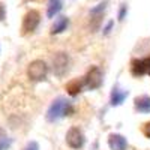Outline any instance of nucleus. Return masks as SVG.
Listing matches in <instances>:
<instances>
[{
    "mask_svg": "<svg viewBox=\"0 0 150 150\" xmlns=\"http://www.w3.org/2000/svg\"><path fill=\"white\" fill-rule=\"evenodd\" d=\"M68 27V18L66 17H60L56 20V23L53 24V29H51V33H62L63 30H66Z\"/></svg>",
    "mask_w": 150,
    "mask_h": 150,
    "instance_id": "obj_10",
    "label": "nucleus"
},
{
    "mask_svg": "<svg viewBox=\"0 0 150 150\" xmlns=\"http://www.w3.org/2000/svg\"><path fill=\"white\" fill-rule=\"evenodd\" d=\"M60 9H62V3L59 2V0H53L51 5H50V8H48V17H50V18L54 17Z\"/></svg>",
    "mask_w": 150,
    "mask_h": 150,
    "instance_id": "obj_11",
    "label": "nucleus"
},
{
    "mask_svg": "<svg viewBox=\"0 0 150 150\" xmlns=\"http://www.w3.org/2000/svg\"><path fill=\"white\" fill-rule=\"evenodd\" d=\"M47 72H48V68H47V65H45V62H42V60H35V62H32V63L29 65V71H27L30 80H33V81H41V80H44V78L47 77Z\"/></svg>",
    "mask_w": 150,
    "mask_h": 150,
    "instance_id": "obj_2",
    "label": "nucleus"
},
{
    "mask_svg": "<svg viewBox=\"0 0 150 150\" xmlns=\"http://www.w3.org/2000/svg\"><path fill=\"white\" fill-rule=\"evenodd\" d=\"M24 150H39V146H38V143L32 141V143H29L26 147H24Z\"/></svg>",
    "mask_w": 150,
    "mask_h": 150,
    "instance_id": "obj_13",
    "label": "nucleus"
},
{
    "mask_svg": "<svg viewBox=\"0 0 150 150\" xmlns=\"http://www.w3.org/2000/svg\"><path fill=\"white\" fill-rule=\"evenodd\" d=\"M101 84H102L101 71H99V68H92L90 72L87 74V77H86V86L92 90V89H98Z\"/></svg>",
    "mask_w": 150,
    "mask_h": 150,
    "instance_id": "obj_5",
    "label": "nucleus"
},
{
    "mask_svg": "<svg viewBox=\"0 0 150 150\" xmlns=\"http://www.w3.org/2000/svg\"><path fill=\"white\" fill-rule=\"evenodd\" d=\"M3 17H5V9H3L2 5H0V20H3Z\"/></svg>",
    "mask_w": 150,
    "mask_h": 150,
    "instance_id": "obj_15",
    "label": "nucleus"
},
{
    "mask_svg": "<svg viewBox=\"0 0 150 150\" xmlns=\"http://www.w3.org/2000/svg\"><path fill=\"white\" fill-rule=\"evenodd\" d=\"M11 146V140L8 138V135L5 134L3 129H0V150H6Z\"/></svg>",
    "mask_w": 150,
    "mask_h": 150,
    "instance_id": "obj_12",
    "label": "nucleus"
},
{
    "mask_svg": "<svg viewBox=\"0 0 150 150\" xmlns=\"http://www.w3.org/2000/svg\"><path fill=\"white\" fill-rule=\"evenodd\" d=\"M128 96V92L120 90V89H114L111 93V104L112 105H120Z\"/></svg>",
    "mask_w": 150,
    "mask_h": 150,
    "instance_id": "obj_9",
    "label": "nucleus"
},
{
    "mask_svg": "<svg viewBox=\"0 0 150 150\" xmlns=\"http://www.w3.org/2000/svg\"><path fill=\"white\" fill-rule=\"evenodd\" d=\"M66 143L72 149H80L84 144V135L81 134L78 128H71L66 134Z\"/></svg>",
    "mask_w": 150,
    "mask_h": 150,
    "instance_id": "obj_3",
    "label": "nucleus"
},
{
    "mask_svg": "<svg viewBox=\"0 0 150 150\" xmlns=\"http://www.w3.org/2000/svg\"><path fill=\"white\" fill-rule=\"evenodd\" d=\"M108 143H110V147H111L112 150H126V149H128V141H126V138H125V137H122V135H117V134L111 135L110 140H108Z\"/></svg>",
    "mask_w": 150,
    "mask_h": 150,
    "instance_id": "obj_7",
    "label": "nucleus"
},
{
    "mask_svg": "<svg viewBox=\"0 0 150 150\" xmlns=\"http://www.w3.org/2000/svg\"><path fill=\"white\" fill-rule=\"evenodd\" d=\"M71 112H72V104L65 98H57L56 101L50 105V108L47 111V119L50 122H56V120H60L65 116H69Z\"/></svg>",
    "mask_w": 150,
    "mask_h": 150,
    "instance_id": "obj_1",
    "label": "nucleus"
},
{
    "mask_svg": "<svg viewBox=\"0 0 150 150\" xmlns=\"http://www.w3.org/2000/svg\"><path fill=\"white\" fill-rule=\"evenodd\" d=\"M144 132H146V135L150 138V123H147V125H146V131H144Z\"/></svg>",
    "mask_w": 150,
    "mask_h": 150,
    "instance_id": "obj_14",
    "label": "nucleus"
},
{
    "mask_svg": "<svg viewBox=\"0 0 150 150\" xmlns=\"http://www.w3.org/2000/svg\"><path fill=\"white\" fill-rule=\"evenodd\" d=\"M135 108L141 112H150V96H140L135 99Z\"/></svg>",
    "mask_w": 150,
    "mask_h": 150,
    "instance_id": "obj_8",
    "label": "nucleus"
},
{
    "mask_svg": "<svg viewBox=\"0 0 150 150\" xmlns=\"http://www.w3.org/2000/svg\"><path fill=\"white\" fill-rule=\"evenodd\" d=\"M68 65H69V59L65 53H59L53 59V69H54L56 75H59V77H62L68 71Z\"/></svg>",
    "mask_w": 150,
    "mask_h": 150,
    "instance_id": "obj_4",
    "label": "nucleus"
},
{
    "mask_svg": "<svg viewBox=\"0 0 150 150\" xmlns=\"http://www.w3.org/2000/svg\"><path fill=\"white\" fill-rule=\"evenodd\" d=\"M38 24H39V14H38L36 11H30L26 15V18H24L23 30L24 32H33Z\"/></svg>",
    "mask_w": 150,
    "mask_h": 150,
    "instance_id": "obj_6",
    "label": "nucleus"
}]
</instances>
